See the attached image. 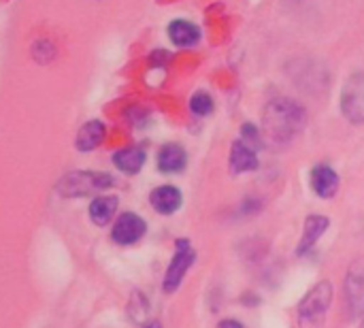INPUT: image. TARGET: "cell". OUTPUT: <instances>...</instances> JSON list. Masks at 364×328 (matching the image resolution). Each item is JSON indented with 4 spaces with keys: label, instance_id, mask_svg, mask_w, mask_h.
<instances>
[{
    "label": "cell",
    "instance_id": "6da1fadb",
    "mask_svg": "<svg viewBox=\"0 0 364 328\" xmlns=\"http://www.w3.org/2000/svg\"><path fill=\"white\" fill-rule=\"evenodd\" d=\"M305 109L290 98H275L264 107L262 130L271 143L292 141L305 126Z\"/></svg>",
    "mask_w": 364,
    "mask_h": 328
},
{
    "label": "cell",
    "instance_id": "7a4b0ae2",
    "mask_svg": "<svg viewBox=\"0 0 364 328\" xmlns=\"http://www.w3.org/2000/svg\"><path fill=\"white\" fill-rule=\"evenodd\" d=\"M113 186V177L107 173H92V171H77V173H68L58 190L64 196H85L98 190H107Z\"/></svg>",
    "mask_w": 364,
    "mask_h": 328
},
{
    "label": "cell",
    "instance_id": "3957f363",
    "mask_svg": "<svg viewBox=\"0 0 364 328\" xmlns=\"http://www.w3.org/2000/svg\"><path fill=\"white\" fill-rule=\"evenodd\" d=\"M341 111L343 115L354 122L364 124V70L352 75L341 92Z\"/></svg>",
    "mask_w": 364,
    "mask_h": 328
},
{
    "label": "cell",
    "instance_id": "277c9868",
    "mask_svg": "<svg viewBox=\"0 0 364 328\" xmlns=\"http://www.w3.org/2000/svg\"><path fill=\"white\" fill-rule=\"evenodd\" d=\"M196 260V254L192 250V245L186 241V239H179L177 241V248H175V256L166 269V275H164V290L166 292H175L186 275V271L194 265Z\"/></svg>",
    "mask_w": 364,
    "mask_h": 328
},
{
    "label": "cell",
    "instance_id": "5b68a950",
    "mask_svg": "<svg viewBox=\"0 0 364 328\" xmlns=\"http://www.w3.org/2000/svg\"><path fill=\"white\" fill-rule=\"evenodd\" d=\"M145 231H147L145 220L141 216L132 213V211H126V213H122L115 220L113 231H111V237L119 245H132V243H136V241L143 239Z\"/></svg>",
    "mask_w": 364,
    "mask_h": 328
},
{
    "label": "cell",
    "instance_id": "8992f818",
    "mask_svg": "<svg viewBox=\"0 0 364 328\" xmlns=\"http://www.w3.org/2000/svg\"><path fill=\"white\" fill-rule=\"evenodd\" d=\"M331 299H333V286L328 282H320L303 299V303H301V318L303 320L322 318L328 312V307H331Z\"/></svg>",
    "mask_w": 364,
    "mask_h": 328
},
{
    "label": "cell",
    "instance_id": "52a82bcc",
    "mask_svg": "<svg viewBox=\"0 0 364 328\" xmlns=\"http://www.w3.org/2000/svg\"><path fill=\"white\" fill-rule=\"evenodd\" d=\"M346 290H348V299H350V307L354 316H363L364 314V258L356 260L348 273L346 280Z\"/></svg>",
    "mask_w": 364,
    "mask_h": 328
},
{
    "label": "cell",
    "instance_id": "ba28073f",
    "mask_svg": "<svg viewBox=\"0 0 364 328\" xmlns=\"http://www.w3.org/2000/svg\"><path fill=\"white\" fill-rule=\"evenodd\" d=\"M311 188L320 199H333L339 192V175L328 164H318L309 175Z\"/></svg>",
    "mask_w": 364,
    "mask_h": 328
},
{
    "label": "cell",
    "instance_id": "9c48e42d",
    "mask_svg": "<svg viewBox=\"0 0 364 328\" xmlns=\"http://www.w3.org/2000/svg\"><path fill=\"white\" fill-rule=\"evenodd\" d=\"M149 203H151L154 211H158L162 216H171L181 207L183 196L175 186H160L149 194Z\"/></svg>",
    "mask_w": 364,
    "mask_h": 328
},
{
    "label": "cell",
    "instance_id": "30bf717a",
    "mask_svg": "<svg viewBox=\"0 0 364 328\" xmlns=\"http://www.w3.org/2000/svg\"><path fill=\"white\" fill-rule=\"evenodd\" d=\"M230 169L235 175L256 171L258 169V156H256L254 147H250L245 141H235L232 149H230Z\"/></svg>",
    "mask_w": 364,
    "mask_h": 328
},
{
    "label": "cell",
    "instance_id": "8fae6325",
    "mask_svg": "<svg viewBox=\"0 0 364 328\" xmlns=\"http://www.w3.org/2000/svg\"><path fill=\"white\" fill-rule=\"evenodd\" d=\"M186 149L177 143H166L158 152V169L162 173H181L186 169Z\"/></svg>",
    "mask_w": 364,
    "mask_h": 328
},
{
    "label": "cell",
    "instance_id": "7c38bea8",
    "mask_svg": "<svg viewBox=\"0 0 364 328\" xmlns=\"http://www.w3.org/2000/svg\"><path fill=\"white\" fill-rule=\"evenodd\" d=\"M328 226H331V220L326 216H309L305 220L303 237H301V243H299V254L309 252L320 241V237L328 231Z\"/></svg>",
    "mask_w": 364,
    "mask_h": 328
},
{
    "label": "cell",
    "instance_id": "4fadbf2b",
    "mask_svg": "<svg viewBox=\"0 0 364 328\" xmlns=\"http://www.w3.org/2000/svg\"><path fill=\"white\" fill-rule=\"evenodd\" d=\"M105 134H107V128H105L102 122H98V120L87 122V124H83L79 128L75 145H77L79 152H92V149H96L105 141Z\"/></svg>",
    "mask_w": 364,
    "mask_h": 328
},
{
    "label": "cell",
    "instance_id": "5bb4252c",
    "mask_svg": "<svg viewBox=\"0 0 364 328\" xmlns=\"http://www.w3.org/2000/svg\"><path fill=\"white\" fill-rule=\"evenodd\" d=\"M145 158L147 156H145L143 147H124V149L113 154V164L126 175H136L143 169Z\"/></svg>",
    "mask_w": 364,
    "mask_h": 328
},
{
    "label": "cell",
    "instance_id": "9a60e30c",
    "mask_svg": "<svg viewBox=\"0 0 364 328\" xmlns=\"http://www.w3.org/2000/svg\"><path fill=\"white\" fill-rule=\"evenodd\" d=\"M117 205H119V199L117 196H96L90 203V209H87L92 222L96 226H107L115 218Z\"/></svg>",
    "mask_w": 364,
    "mask_h": 328
},
{
    "label": "cell",
    "instance_id": "2e32d148",
    "mask_svg": "<svg viewBox=\"0 0 364 328\" xmlns=\"http://www.w3.org/2000/svg\"><path fill=\"white\" fill-rule=\"evenodd\" d=\"M168 36H171V41H173L177 47H192V45L198 43L200 30H198V26H194V23H190V21L175 19V21H171V26H168Z\"/></svg>",
    "mask_w": 364,
    "mask_h": 328
},
{
    "label": "cell",
    "instance_id": "e0dca14e",
    "mask_svg": "<svg viewBox=\"0 0 364 328\" xmlns=\"http://www.w3.org/2000/svg\"><path fill=\"white\" fill-rule=\"evenodd\" d=\"M190 111L198 117H205L213 111V98L207 92H196L190 98Z\"/></svg>",
    "mask_w": 364,
    "mask_h": 328
},
{
    "label": "cell",
    "instance_id": "ac0fdd59",
    "mask_svg": "<svg viewBox=\"0 0 364 328\" xmlns=\"http://www.w3.org/2000/svg\"><path fill=\"white\" fill-rule=\"evenodd\" d=\"M241 134H243V141L247 143H258L260 139H258V130H256V126H252V124H245L243 128H241Z\"/></svg>",
    "mask_w": 364,
    "mask_h": 328
},
{
    "label": "cell",
    "instance_id": "d6986e66",
    "mask_svg": "<svg viewBox=\"0 0 364 328\" xmlns=\"http://www.w3.org/2000/svg\"><path fill=\"white\" fill-rule=\"evenodd\" d=\"M218 328H243V324L239 320H222Z\"/></svg>",
    "mask_w": 364,
    "mask_h": 328
},
{
    "label": "cell",
    "instance_id": "ffe728a7",
    "mask_svg": "<svg viewBox=\"0 0 364 328\" xmlns=\"http://www.w3.org/2000/svg\"><path fill=\"white\" fill-rule=\"evenodd\" d=\"M141 328H162L158 322H149V324H145V327H141Z\"/></svg>",
    "mask_w": 364,
    "mask_h": 328
},
{
    "label": "cell",
    "instance_id": "44dd1931",
    "mask_svg": "<svg viewBox=\"0 0 364 328\" xmlns=\"http://www.w3.org/2000/svg\"><path fill=\"white\" fill-rule=\"evenodd\" d=\"M363 328H364V327H363Z\"/></svg>",
    "mask_w": 364,
    "mask_h": 328
}]
</instances>
